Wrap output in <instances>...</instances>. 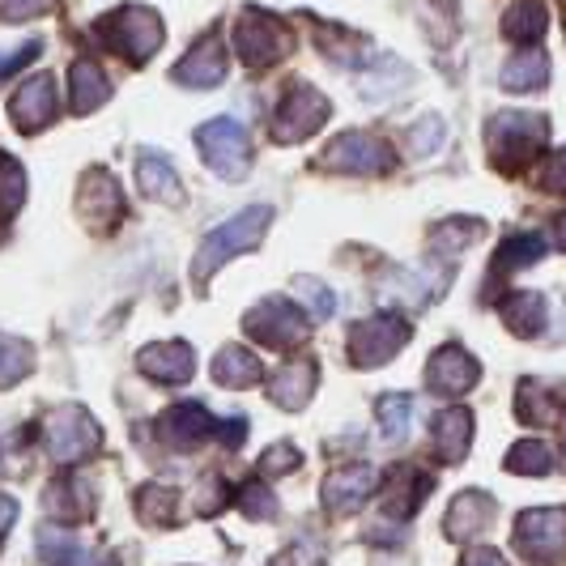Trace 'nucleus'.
Masks as SVG:
<instances>
[{
	"mask_svg": "<svg viewBox=\"0 0 566 566\" xmlns=\"http://www.w3.org/2000/svg\"><path fill=\"white\" fill-rule=\"evenodd\" d=\"M43 52V43L39 39H30V43H18V48H0V77H9L13 69H22L30 60Z\"/></svg>",
	"mask_w": 566,
	"mask_h": 566,
	"instance_id": "79ce46f5",
	"label": "nucleus"
},
{
	"mask_svg": "<svg viewBox=\"0 0 566 566\" xmlns=\"http://www.w3.org/2000/svg\"><path fill=\"white\" fill-rule=\"evenodd\" d=\"M98 34H103L107 48H115L124 60L145 64V60L163 48L167 27H163V18H158L154 9H145V4H124V9H115V13H107V18L98 22Z\"/></svg>",
	"mask_w": 566,
	"mask_h": 566,
	"instance_id": "7ed1b4c3",
	"label": "nucleus"
},
{
	"mask_svg": "<svg viewBox=\"0 0 566 566\" xmlns=\"http://www.w3.org/2000/svg\"><path fill=\"white\" fill-rule=\"evenodd\" d=\"M545 82H549V56L537 48H528L503 64V90H511V94H537Z\"/></svg>",
	"mask_w": 566,
	"mask_h": 566,
	"instance_id": "bb28decb",
	"label": "nucleus"
},
{
	"mask_svg": "<svg viewBox=\"0 0 566 566\" xmlns=\"http://www.w3.org/2000/svg\"><path fill=\"white\" fill-rule=\"evenodd\" d=\"M197 149L205 158V167L222 179H243L252 170V142H248V128L239 119H209L197 128Z\"/></svg>",
	"mask_w": 566,
	"mask_h": 566,
	"instance_id": "20e7f679",
	"label": "nucleus"
},
{
	"mask_svg": "<svg viewBox=\"0 0 566 566\" xmlns=\"http://www.w3.org/2000/svg\"><path fill=\"white\" fill-rule=\"evenodd\" d=\"M234 503H239V511L243 515H252V520H269L273 511H277V503H273V490L264 482H248L234 490Z\"/></svg>",
	"mask_w": 566,
	"mask_h": 566,
	"instance_id": "4c0bfd02",
	"label": "nucleus"
},
{
	"mask_svg": "<svg viewBox=\"0 0 566 566\" xmlns=\"http://www.w3.org/2000/svg\"><path fill=\"white\" fill-rule=\"evenodd\" d=\"M175 490H167V485H142L137 490V515H142V524H149V528H163V524H170L175 520Z\"/></svg>",
	"mask_w": 566,
	"mask_h": 566,
	"instance_id": "2f4dec72",
	"label": "nucleus"
},
{
	"mask_svg": "<svg viewBox=\"0 0 566 566\" xmlns=\"http://www.w3.org/2000/svg\"><path fill=\"white\" fill-rule=\"evenodd\" d=\"M56 77L52 73H34L30 82L18 85V94L9 98V115H13V124L22 128V133H39V128H48L52 119H56Z\"/></svg>",
	"mask_w": 566,
	"mask_h": 566,
	"instance_id": "ddd939ff",
	"label": "nucleus"
},
{
	"mask_svg": "<svg viewBox=\"0 0 566 566\" xmlns=\"http://www.w3.org/2000/svg\"><path fill=\"white\" fill-rule=\"evenodd\" d=\"M77 209H82L85 222L112 230V222L124 218V192L107 170H90L82 179V197H77Z\"/></svg>",
	"mask_w": 566,
	"mask_h": 566,
	"instance_id": "f3484780",
	"label": "nucleus"
},
{
	"mask_svg": "<svg viewBox=\"0 0 566 566\" xmlns=\"http://www.w3.org/2000/svg\"><path fill=\"white\" fill-rule=\"evenodd\" d=\"M549 464H554V455L549 448L541 443V439H524V443H515L507 452V469L511 473H528V478H541V473H549Z\"/></svg>",
	"mask_w": 566,
	"mask_h": 566,
	"instance_id": "72a5a7b5",
	"label": "nucleus"
},
{
	"mask_svg": "<svg viewBox=\"0 0 566 566\" xmlns=\"http://www.w3.org/2000/svg\"><path fill=\"white\" fill-rule=\"evenodd\" d=\"M375 418L384 426V439L388 443H397L409 434V422H413V400L400 397V392H388V397L375 400Z\"/></svg>",
	"mask_w": 566,
	"mask_h": 566,
	"instance_id": "c756f323",
	"label": "nucleus"
},
{
	"mask_svg": "<svg viewBox=\"0 0 566 566\" xmlns=\"http://www.w3.org/2000/svg\"><path fill=\"white\" fill-rule=\"evenodd\" d=\"M515 549L533 563H554L566 549V511L533 507L515 520Z\"/></svg>",
	"mask_w": 566,
	"mask_h": 566,
	"instance_id": "9d476101",
	"label": "nucleus"
},
{
	"mask_svg": "<svg viewBox=\"0 0 566 566\" xmlns=\"http://www.w3.org/2000/svg\"><path fill=\"white\" fill-rule=\"evenodd\" d=\"M213 379L222 388H252V384L264 379V363L255 358L252 349H243V345H227L218 354V363H213Z\"/></svg>",
	"mask_w": 566,
	"mask_h": 566,
	"instance_id": "a878e982",
	"label": "nucleus"
},
{
	"mask_svg": "<svg viewBox=\"0 0 566 566\" xmlns=\"http://www.w3.org/2000/svg\"><path fill=\"white\" fill-rule=\"evenodd\" d=\"M324 163L333 170H345V175H384V170H392L397 158L370 133H340L337 142L324 149Z\"/></svg>",
	"mask_w": 566,
	"mask_h": 566,
	"instance_id": "f8f14e48",
	"label": "nucleus"
},
{
	"mask_svg": "<svg viewBox=\"0 0 566 566\" xmlns=\"http://www.w3.org/2000/svg\"><path fill=\"white\" fill-rule=\"evenodd\" d=\"M478 379H482V367H478L473 354H464L460 345H443V349L430 358V367H426V384H430V392H439V397H464Z\"/></svg>",
	"mask_w": 566,
	"mask_h": 566,
	"instance_id": "4468645a",
	"label": "nucleus"
},
{
	"mask_svg": "<svg viewBox=\"0 0 566 566\" xmlns=\"http://www.w3.org/2000/svg\"><path fill=\"white\" fill-rule=\"evenodd\" d=\"M158 426H163V439L175 443V448H200V443H205V439H213V434H218L222 443H230V448H239V443H243V430H248L243 418H234V422H218L209 409H200V405H192V400L170 405Z\"/></svg>",
	"mask_w": 566,
	"mask_h": 566,
	"instance_id": "423d86ee",
	"label": "nucleus"
},
{
	"mask_svg": "<svg viewBox=\"0 0 566 566\" xmlns=\"http://www.w3.org/2000/svg\"><path fill=\"white\" fill-rule=\"evenodd\" d=\"M273 566H290V563H285V558H282V563H273Z\"/></svg>",
	"mask_w": 566,
	"mask_h": 566,
	"instance_id": "09e8293b",
	"label": "nucleus"
},
{
	"mask_svg": "<svg viewBox=\"0 0 566 566\" xmlns=\"http://www.w3.org/2000/svg\"><path fill=\"white\" fill-rule=\"evenodd\" d=\"M56 9V0H0V18L4 22H27V18H39Z\"/></svg>",
	"mask_w": 566,
	"mask_h": 566,
	"instance_id": "a19ab883",
	"label": "nucleus"
},
{
	"mask_svg": "<svg viewBox=\"0 0 566 566\" xmlns=\"http://www.w3.org/2000/svg\"><path fill=\"white\" fill-rule=\"evenodd\" d=\"M137 367L149 379H158L167 388H179V384H188L197 375V354L184 340H158V345H145L142 354H137Z\"/></svg>",
	"mask_w": 566,
	"mask_h": 566,
	"instance_id": "2eb2a0df",
	"label": "nucleus"
},
{
	"mask_svg": "<svg viewBox=\"0 0 566 566\" xmlns=\"http://www.w3.org/2000/svg\"><path fill=\"white\" fill-rule=\"evenodd\" d=\"M545 30H549V9L541 0H515L503 13V34H507L511 43H520V48L541 43Z\"/></svg>",
	"mask_w": 566,
	"mask_h": 566,
	"instance_id": "393cba45",
	"label": "nucleus"
},
{
	"mask_svg": "<svg viewBox=\"0 0 566 566\" xmlns=\"http://www.w3.org/2000/svg\"><path fill=\"white\" fill-rule=\"evenodd\" d=\"M222 507H227V485L213 478V482H205V503H200V511L213 515V511H222Z\"/></svg>",
	"mask_w": 566,
	"mask_h": 566,
	"instance_id": "c03bdc74",
	"label": "nucleus"
},
{
	"mask_svg": "<svg viewBox=\"0 0 566 566\" xmlns=\"http://www.w3.org/2000/svg\"><path fill=\"white\" fill-rule=\"evenodd\" d=\"M170 77H175L179 85H197V90H213V85H222L227 82V52H222V43H218L213 34H209V39H200L197 48L170 69Z\"/></svg>",
	"mask_w": 566,
	"mask_h": 566,
	"instance_id": "a211bd4d",
	"label": "nucleus"
},
{
	"mask_svg": "<svg viewBox=\"0 0 566 566\" xmlns=\"http://www.w3.org/2000/svg\"><path fill=\"white\" fill-rule=\"evenodd\" d=\"M234 56L243 60L248 69H264V64H277L294 52V30L285 27L277 13H264V9H243L239 22H234Z\"/></svg>",
	"mask_w": 566,
	"mask_h": 566,
	"instance_id": "f03ea898",
	"label": "nucleus"
},
{
	"mask_svg": "<svg viewBox=\"0 0 566 566\" xmlns=\"http://www.w3.org/2000/svg\"><path fill=\"white\" fill-rule=\"evenodd\" d=\"M545 188L549 192H566V154H549V163H545Z\"/></svg>",
	"mask_w": 566,
	"mask_h": 566,
	"instance_id": "37998d69",
	"label": "nucleus"
},
{
	"mask_svg": "<svg viewBox=\"0 0 566 566\" xmlns=\"http://www.w3.org/2000/svg\"><path fill=\"white\" fill-rule=\"evenodd\" d=\"M243 328H248V337L269 345V349H290V345L307 337V315L298 312L290 298L273 294V298L255 303L252 312L243 315Z\"/></svg>",
	"mask_w": 566,
	"mask_h": 566,
	"instance_id": "1a4fd4ad",
	"label": "nucleus"
},
{
	"mask_svg": "<svg viewBox=\"0 0 566 566\" xmlns=\"http://www.w3.org/2000/svg\"><path fill=\"white\" fill-rule=\"evenodd\" d=\"M499 312H503V324L515 337H537L541 328H545V298H541L537 290H515Z\"/></svg>",
	"mask_w": 566,
	"mask_h": 566,
	"instance_id": "cd10ccee",
	"label": "nucleus"
},
{
	"mask_svg": "<svg viewBox=\"0 0 566 566\" xmlns=\"http://www.w3.org/2000/svg\"><path fill=\"white\" fill-rule=\"evenodd\" d=\"M269 218H273V213H269L264 205H252V209L234 213L230 222H222L218 230H209L197 252V264H192V282L205 285L227 260L260 248V239H264V230H269Z\"/></svg>",
	"mask_w": 566,
	"mask_h": 566,
	"instance_id": "f257e3e1",
	"label": "nucleus"
},
{
	"mask_svg": "<svg viewBox=\"0 0 566 566\" xmlns=\"http://www.w3.org/2000/svg\"><path fill=\"white\" fill-rule=\"evenodd\" d=\"M294 290H298V298L315 312V319H328V315L337 312V294H333L324 282H315V277H298Z\"/></svg>",
	"mask_w": 566,
	"mask_h": 566,
	"instance_id": "58836bf2",
	"label": "nucleus"
},
{
	"mask_svg": "<svg viewBox=\"0 0 566 566\" xmlns=\"http://www.w3.org/2000/svg\"><path fill=\"white\" fill-rule=\"evenodd\" d=\"M13 520H18V503L9 494H0V537L13 528Z\"/></svg>",
	"mask_w": 566,
	"mask_h": 566,
	"instance_id": "49530a36",
	"label": "nucleus"
},
{
	"mask_svg": "<svg viewBox=\"0 0 566 566\" xmlns=\"http://www.w3.org/2000/svg\"><path fill=\"white\" fill-rule=\"evenodd\" d=\"M137 188L154 200L184 205V184H179V175H175V167H170L163 154H154V149H145L142 158H137Z\"/></svg>",
	"mask_w": 566,
	"mask_h": 566,
	"instance_id": "5701e85b",
	"label": "nucleus"
},
{
	"mask_svg": "<svg viewBox=\"0 0 566 566\" xmlns=\"http://www.w3.org/2000/svg\"><path fill=\"white\" fill-rule=\"evenodd\" d=\"M375 485H379L375 464H345L337 473H328V482H324V507L328 515H349L375 494Z\"/></svg>",
	"mask_w": 566,
	"mask_h": 566,
	"instance_id": "dca6fc26",
	"label": "nucleus"
},
{
	"mask_svg": "<svg viewBox=\"0 0 566 566\" xmlns=\"http://www.w3.org/2000/svg\"><path fill=\"white\" fill-rule=\"evenodd\" d=\"M545 255V239L541 234H511L507 243L499 248V273H511V269H528Z\"/></svg>",
	"mask_w": 566,
	"mask_h": 566,
	"instance_id": "473e14b6",
	"label": "nucleus"
},
{
	"mask_svg": "<svg viewBox=\"0 0 566 566\" xmlns=\"http://www.w3.org/2000/svg\"><path fill=\"white\" fill-rule=\"evenodd\" d=\"M27 200V170L18 158L0 154V222H9Z\"/></svg>",
	"mask_w": 566,
	"mask_h": 566,
	"instance_id": "c85d7f7f",
	"label": "nucleus"
},
{
	"mask_svg": "<svg viewBox=\"0 0 566 566\" xmlns=\"http://www.w3.org/2000/svg\"><path fill=\"white\" fill-rule=\"evenodd\" d=\"M460 566H507V563H503V554H499V549H469Z\"/></svg>",
	"mask_w": 566,
	"mask_h": 566,
	"instance_id": "a18cd8bd",
	"label": "nucleus"
},
{
	"mask_svg": "<svg viewBox=\"0 0 566 566\" xmlns=\"http://www.w3.org/2000/svg\"><path fill=\"white\" fill-rule=\"evenodd\" d=\"M27 370H30V345L22 337L0 333V388L18 384Z\"/></svg>",
	"mask_w": 566,
	"mask_h": 566,
	"instance_id": "f704fd0d",
	"label": "nucleus"
},
{
	"mask_svg": "<svg viewBox=\"0 0 566 566\" xmlns=\"http://www.w3.org/2000/svg\"><path fill=\"white\" fill-rule=\"evenodd\" d=\"M545 133H549V128H545L541 115L503 112L490 119L485 142H490V154H494L503 167H520V163H528L541 145H545Z\"/></svg>",
	"mask_w": 566,
	"mask_h": 566,
	"instance_id": "0eeeda50",
	"label": "nucleus"
},
{
	"mask_svg": "<svg viewBox=\"0 0 566 566\" xmlns=\"http://www.w3.org/2000/svg\"><path fill=\"white\" fill-rule=\"evenodd\" d=\"M494 520V499L482 494V490H464L460 499L452 503L448 520H443V533L452 541H469V537H482Z\"/></svg>",
	"mask_w": 566,
	"mask_h": 566,
	"instance_id": "aec40b11",
	"label": "nucleus"
},
{
	"mask_svg": "<svg viewBox=\"0 0 566 566\" xmlns=\"http://www.w3.org/2000/svg\"><path fill=\"white\" fill-rule=\"evenodd\" d=\"M405 340H409V324L400 315H370L363 324H354V333H349V358L358 367H384L388 358H397Z\"/></svg>",
	"mask_w": 566,
	"mask_h": 566,
	"instance_id": "9b49d317",
	"label": "nucleus"
},
{
	"mask_svg": "<svg viewBox=\"0 0 566 566\" xmlns=\"http://www.w3.org/2000/svg\"><path fill=\"white\" fill-rule=\"evenodd\" d=\"M469 443H473V413L464 405H452L434 418V448L448 464H460L469 455Z\"/></svg>",
	"mask_w": 566,
	"mask_h": 566,
	"instance_id": "4be33fe9",
	"label": "nucleus"
},
{
	"mask_svg": "<svg viewBox=\"0 0 566 566\" xmlns=\"http://www.w3.org/2000/svg\"><path fill=\"white\" fill-rule=\"evenodd\" d=\"M260 464H264V473L282 478V473H294V464H303V455H298L294 443H273L269 452L260 455Z\"/></svg>",
	"mask_w": 566,
	"mask_h": 566,
	"instance_id": "ea45409f",
	"label": "nucleus"
},
{
	"mask_svg": "<svg viewBox=\"0 0 566 566\" xmlns=\"http://www.w3.org/2000/svg\"><path fill=\"white\" fill-rule=\"evenodd\" d=\"M48 507L64 515V520H85L94 503H90V485L77 482V478H69V482H56L48 490Z\"/></svg>",
	"mask_w": 566,
	"mask_h": 566,
	"instance_id": "7c9ffc66",
	"label": "nucleus"
},
{
	"mask_svg": "<svg viewBox=\"0 0 566 566\" xmlns=\"http://www.w3.org/2000/svg\"><path fill=\"white\" fill-rule=\"evenodd\" d=\"M333 112V103L315 90V85H290L285 90V98L277 103V112L269 119V137L277 145H298L315 137L319 128H324V119Z\"/></svg>",
	"mask_w": 566,
	"mask_h": 566,
	"instance_id": "39448f33",
	"label": "nucleus"
},
{
	"mask_svg": "<svg viewBox=\"0 0 566 566\" xmlns=\"http://www.w3.org/2000/svg\"><path fill=\"white\" fill-rule=\"evenodd\" d=\"M515 413H520V422H528V426L554 422V405L545 400V392H541L533 379H528V384H520V400H515Z\"/></svg>",
	"mask_w": 566,
	"mask_h": 566,
	"instance_id": "e433bc0d",
	"label": "nucleus"
},
{
	"mask_svg": "<svg viewBox=\"0 0 566 566\" xmlns=\"http://www.w3.org/2000/svg\"><path fill=\"white\" fill-rule=\"evenodd\" d=\"M39 554H43V563H48V566H115L112 554L90 549V545H82L73 533L52 528V524L39 533Z\"/></svg>",
	"mask_w": 566,
	"mask_h": 566,
	"instance_id": "6ab92c4d",
	"label": "nucleus"
},
{
	"mask_svg": "<svg viewBox=\"0 0 566 566\" xmlns=\"http://www.w3.org/2000/svg\"><path fill=\"white\" fill-rule=\"evenodd\" d=\"M443 137H448L443 119H439V115H426V119H418V124L405 133V149H409L413 158H430V154L443 145Z\"/></svg>",
	"mask_w": 566,
	"mask_h": 566,
	"instance_id": "c9c22d12",
	"label": "nucleus"
},
{
	"mask_svg": "<svg viewBox=\"0 0 566 566\" xmlns=\"http://www.w3.org/2000/svg\"><path fill=\"white\" fill-rule=\"evenodd\" d=\"M315 379H319L315 363H290V367L269 375V397L277 400L282 409H303L307 397L315 392Z\"/></svg>",
	"mask_w": 566,
	"mask_h": 566,
	"instance_id": "b1692460",
	"label": "nucleus"
},
{
	"mask_svg": "<svg viewBox=\"0 0 566 566\" xmlns=\"http://www.w3.org/2000/svg\"><path fill=\"white\" fill-rule=\"evenodd\" d=\"M43 443H48V455L56 464H77V460H85L103 443V434H98V422L85 413L82 405H64V409H56L48 418Z\"/></svg>",
	"mask_w": 566,
	"mask_h": 566,
	"instance_id": "6e6552de",
	"label": "nucleus"
},
{
	"mask_svg": "<svg viewBox=\"0 0 566 566\" xmlns=\"http://www.w3.org/2000/svg\"><path fill=\"white\" fill-rule=\"evenodd\" d=\"M554 243H558V248L566 252V213L558 218V227H554Z\"/></svg>",
	"mask_w": 566,
	"mask_h": 566,
	"instance_id": "de8ad7c7",
	"label": "nucleus"
},
{
	"mask_svg": "<svg viewBox=\"0 0 566 566\" xmlns=\"http://www.w3.org/2000/svg\"><path fill=\"white\" fill-rule=\"evenodd\" d=\"M107 94H112V82L98 69V60H73V69H69V107H73V115H90L94 107H103Z\"/></svg>",
	"mask_w": 566,
	"mask_h": 566,
	"instance_id": "412c9836",
	"label": "nucleus"
}]
</instances>
